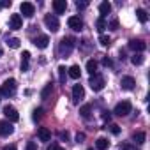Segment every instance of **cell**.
Here are the masks:
<instances>
[{"label":"cell","mask_w":150,"mask_h":150,"mask_svg":"<svg viewBox=\"0 0 150 150\" xmlns=\"http://www.w3.org/2000/svg\"><path fill=\"white\" fill-rule=\"evenodd\" d=\"M0 57H2V48H0Z\"/></svg>","instance_id":"ee69618b"},{"label":"cell","mask_w":150,"mask_h":150,"mask_svg":"<svg viewBox=\"0 0 150 150\" xmlns=\"http://www.w3.org/2000/svg\"><path fill=\"white\" fill-rule=\"evenodd\" d=\"M65 78H67V69H65V65H60L58 67V80L62 85H65Z\"/></svg>","instance_id":"603a6c76"},{"label":"cell","mask_w":150,"mask_h":150,"mask_svg":"<svg viewBox=\"0 0 150 150\" xmlns=\"http://www.w3.org/2000/svg\"><path fill=\"white\" fill-rule=\"evenodd\" d=\"M34 44H35L39 50H44V48H48L50 39H48V35H39V37H35V39H34Z\"/></svg>","instance_id":"9a60e30c"},{"label":"cell","mask_w":150,"mask_h":150,"mask_svg":"<svg viewBox=\"0 0 150 150\" xmlns=\"http://www.w3.org/2000/svg\"><path fill=\"white\" fill-rule=\"evenodd\" d=\"M60 138H62V139H67V138H69V132H67V131H65V132H60Z\"/></svg>","instance_id":"b9f144b4"},{"label":"cell","mask_w":150,"mask_h":150,"mask_svg":"<svg viewBox=\"0 0 150 150\" xmlns=\"http://www.w3.org/2000/svg\"><path fill=\"white\" fill-rule=\"evenodd\" d=\"M131 110H132V104H131L129 101H122V103H118V104L115 106L113 113H115L117 117H127V115L131 113Z\"/></svg>","instance_id":"3957f363"},{"label":"cell","mask_w":150,"mask_h":150,"mask_svg":"<svg viewBox=\"0 0 150 150\" xmlns=\"http://www.w3.org/2000/svg\"><path fill=\"white\" fill-rule=\"evenodd\" d=\"M7 44H9V48H13V50H18V48H20V39H16V37H11V39L7 41Z\"/></svg>","instance_id":"83f0119b"},{"label":"cell","mask_w":150,"mask_h":150,"mask_svg":"<svg viewBox=\"0 0 150 150\" xmlns=\"http://www.w3.org/2000/svg\"><path fill=\"white\" fill-rule=\"evenodd\" d=\"M87 71H88L90 74H96V71H97V62H96V60H88V62H87Z\"/></svg>","instance_id":"484cf974"},{"label":"cell","mask_w":150,"mask_h":150,"mask_svg":"<svg viewBox=\"0 0 150 150\" xmlns=\"http://www.w3.org/2000/svg\"><path fill=\"white\" fill-rule=\"evenodd\" d=\"M103 65H106V67H110V65H111V60H110L108 57H104V58H103Z\"/></svg>","instance_id":"74e56055"},{"label":"cell","mask_w":150,"mask_h":150,"mask_svg":"<svg viewBox=\"0 0 150 150\" xmlns=\"http://www.w3.org/2000/svg\"><path fill=\"white\" fill-rule=\"evenodd\" d=\"M53 9H55L57 14H64L65 9H67V2H65V0H55V2H53Z\"/></svg>","instance_id":"5bb4252c"},{"label":"cell","mask_w":150,"mask_h":150,"mask_svg":"<svg viewBox=\"0 0 150 150\" xmlns=\"http://www.w3.org/2000/svg\"><path fill=\"white\" fill-rule=\"evenodd\" d=\"M88 85H90V88H92L94 92H101V90L104 88V76H101V74H97V72L92 74Z\"/></svg>","instance_id":"277c9868"},{"label":"cell","mask_w":150,"mask_h":150,"mask_svg":"<svg viewBox=\"0 0 150 150\" xmlns=\"http://www.w3.org/2000/svg\"><path fill=\"white\" fill-rule=\"evenodd\" d=\"M145 139H146V134H145V132H141V131H138V132H134V134H132V141H134L136 145L145 143Z\"/></svg>","instance_id":"ffe728a7"},{"label":"cell","mask_w":150,"mask_h":150,"mask_svg":"<svg viewBox=\"0 0 150 150\" xmlns=\"http://www.w3.org/2000/svg\"><path fill=\"white\" fill-rule=\"evenodd\" d=\"M90 113H92V106H90V104H83V106L80 108V115H81L83 118H90Z\"/></svg>","instance_id":"44dd1931"},{"label":"cell","mask_w":150,"mask_h":150,"mask_svg":"<svg viewBox=\"0 0 150 150\" xmlns=\"http://www.w3.org/2000/svg\"><path fill=\"white\" fill-rule=\"evenodd\" d=\"M99 13H101L103 18H106V14L111 13V4H110V2H103V4L99 6Z\"/></svg>","instance_id":"ac0fdd59"},{"label":"cell","mask_w":150,"mask_h":150,"mask_svg":"<svg viewBox=\"0 0 150 150\" xmlns=\"http://www.w3.org/2000/svg\"><path fill=\"white\" fill-rule=\"evenodd\" d=\"M88 150H92V148H88Z\"/></svg>","instance_id":"f6af8a7d"},{"label":"cell","mask_w":150,"mask_h":150,"mask_svg":"<svg viewBox=\"0 0 150 150\" xmlns=\"http://www.w3.org/2000/svg\"><path fill=\"white\" fill-rule=\"evenodd\" d=\"M83 139H85V134H83V132H78V134H76V141H78V143H81Z\"/></svg>","instance_id":"8d00e7d4"},{"label":"cell","mask_w":150,"mask_h":150,"mask_svg":"<svg viewBox=\"0 0 150 150\" xmlns=\"http://www.w3.org/2000/svg\"><path fill=\"white\" fill-rule=\"evenodd\" d=\"M83 97H85V88H83L81 85H74V87H72V101L78 104Z\"/></svg>","instance_id":"9c48e42d"},{"label":"cell","mask_w":150,"mask_h":150,"mask_svg":"<svg viewBox=\"0 0 150 150\" xmlns=\"http://www.w3.org/2000/svg\"><path fill=\"white\" fill-rule=\"evenodd\" d=\"M110 117H111L110 111H103V118H104V120H110Z\"/></svg>","instance_id":"ab89813d"},{"label":"cell","mask_w":150,"mask_h":150,"mask_svg":"<svg viewBox=\"0 0 150 150\" xmlns=\"http://www.w3.org/2000/svg\"><path fill=\"white\" fill-rule=\"evenodd\" d=\"M74 41L72 37H64L62 41H60V46H58V51H60V55L62 57H69L71 55V51H72V48H74Z\"/></svg>","instance_id":"7a4b0ae2"},{"label":"cell","mask_w":150,"mask_h":150,"mask_svg":"<svg viewBox=\"0 0 150 150\" xmlns=\"http://www.w3.org/2000/svg\"><path fill=\"white\" fill-rule=\"evenodd\" d=\"M37 136H39L41 141H50L51 139V131L48 127H39L37 129Z\"/></svg>","instance_id":"2e32d148"},{"label":"cell","mask_w":150,"mask_h":150,"mask_svg":"<svg viewBox=\"0 0 150 150\" xmlns=\"http://www.w3.org/2000/svg\"><path fill=\"white\" fill-rule=\"evenodd\" d=\"M106 129H110L113 134H120V127H118L117 124H110V127H106Z\"/></svg>","instance_id":"1f68e13d"},{"label":"cell","mask_w":150,"mask_h":150,"mask_svg":"<svg viewBox=\"0 0 150 150\" xmlns=\"http://www.w3.org/2000/svg\"><path fill=\"white\" fill-rule=\"evenodd\" d=\"M110 28H111V30H117V28H118V21H117V20H113V21L110 23Z\"/></svg>","instance_id":"d590c367"},{"label":"cell","mask_w":150,"mask_h":150,"mask_svg":"<svg viewBox=\"0 0 150 150\" xmlns=\"http://www.w3.org/2000/svg\"><path fill=\"white\" fill-rule=\"evenodd\" d=\"M48 150H65V148H60V146H58L57 143H51V146H50Z\"/></svg>","instance_id":"f35d334b"},{"label":"cell","mask_w":150,"mask_h":150,"mask_svg":"<svg viewBox=\"0 0 150 150\" xmlns=\"http://www.w3.org/2000/svg\"><path fill=\"white\" fill-rule=\"evenodd\" d=\"M4 150H16V145H7L4 146Z\"/></svg>","instance_id":"7bdbcfd3"},{"label":"cell","mask_w":150,"mask_h":150,"mask_svg":"<svg viewBox=\"0 0 150 150\" xmlns=\"http://www.w3.org/2000/svg\"><path fill=\"white\" fill-rule=\"evenodd\" d=\"M28 62H30V53L28 51H23L21 55V71H28Z\"/></svg>","instance_id":"d6986e66"},{"label":"cell","mask_w":150,"mask_h":150,"mask_svg":"<svg viewBox=\"0 0 150 150\" xmlns=\"http://www.w3.org/2000/svg\"><path fill=\"white\" fill-rule=\"evenodd\" d=\"M76 6H78V9H85L87 7V2H78Z\"/></svg>","instance_id":"60d3db41"},{"label":"cell","mask_w":150,"mask_h":150,"mask_svg":"<svg viewBox=\"0 0 150 150\" xmlns=\"http://www.w3.org/2000/svg\"><path fill=\"white\" fill-rule=\"evenodd\" d=\"M4 7H11V0H2L0 2V9H4Z\"/></svg>","instance_id":"e575fe53"},{"label":"cell","mask_w":150,"mask_h":150,"mask_svg":"<svg viewBox=\"0 0 150 150\" xmlns=\"http://www.w3.org/2000/svg\"><path fill=\"white\" fill-rule=\"evenodd\" d=\"M51 90H53V85H51V83H50V85H46V87L42 88V92H41V97H42V99H48V96H50V92H51Z\"/></svg>","instance_id":"f1b7e54d"},{"label":"cell","mask_w":150,"mask_h":150,"mask_svg":"<svg viewBox=\"0 0 150 150\" xmlns=\"http://www.w3.org/2000/svg\"><path fill=\"white\" fill-rule=\"evenodd\" d=\"M13 131H14V127L9 120H0V136H9V134H13Z\"/></svg>","instance_id":"30bf717a"},{"label":"cell","mask_w":150,"mask_h":150,"mask_svg":"<svg viewBox=\"0 0 150 150\" xmlns=\"http://www.w3.org/2000/svg\"><path fill=\"white\" fill-rule=\"evenodd\" d=\"M120 150H138L134 145H129V143H125V145H122L120 146Z\"/></svg>","instance_id":"d6a6232c"},{"label":"cell","mask_w":150,"mask_h":150,"mask_svg":"<svg viewBox=\"0 0 150 150\" xmlns=\"http://www.w3.org/2000/svg\"><path fill=\"white\" fill-rule=\"evenodd\" d=\"M96 146H97V150H106V148L110 146V141H108L106 138H99V139L96 141Z\"/></svg>","instance_id":"7402d4cb"},{"label":"cell","mask_w":150,"mask_h":150,"mask_svg":"<svg viewBox=\"0 0 150 150\" xmlns=\"http://www.w3.org/2000/svg\"><path fill=\"white\" fill-rule=\"evenodd\" d=\"M4 115H6V118L13 124V122H18L20 120V115H18V111H16V108L14 106H11V104H7V106H4Z\"/></svg>","instance_id":"8992f818"},{"label":"cell","mask_w":150,"mask_h":150,"mask_svg":"<svg viewBox=\"0 0 150 150\" xmlns=\"http://www.w3.org/2000/svg\"><path fill=\"white\" fill-rule=\"evenodd\" d=\"M134 85H136V81H134V78H131V76H124V78L120 80V87H122L124 90H132Z\"/></svg>","instance_id":"4fadbf2b"},{"label":"cell","mask_w":150,"mask_h":150,"mask_svg":"<svg viewBox=\"0 0 150 150\" xmlns=\"http://www.w3.org/2000/svg\"><path fill=\"white\" fill-rule=\"evenodd\" d=\"M131 62H132L134 65H141V64L145 62V57H143L141 53H134V55L131 57Z\"/></svg>","instance_id":"cb8c5ba5"},{"label":"cell","mask_w":150,"mask_h":150,"mask_svg":"<svg viewBox=\"0 0 150 150\" xmlns=\"http://www.w3.org/2000/svg\"><path fill=\"white\" fill-rule=\"evenodd\" d=\"M67 25H69V28L76 30V32H80V30L83 28V21H81L78 16H71V18L67 20Z\"/></svg>","instance_id":"8fae6325"},{"label":"cell","mask_w":150,"mask_h":150,"mask_svg":"<svg viewBox=\"0 0 150 150\" xmlns=\"http://www.w3.org/2000/svg\"><path fill=\"white\" fill-rule=\"evenodd\" d=\"M129 48L134 50L136 53H141V51L146 50V42H145L143 39H131V41H129Z\"/></svg>","instance_id":"ba28073f"},{"label":"cell","mask_w":150,"mask_h":150,"mask_svg":"<svg viewBox=\"0 0 150 150\" xmlns=\"http://www.w3.org/2000/svg\"><path fill=\"white\" fill-rule=\"evenodd\" d=\"M67 74L72 78V80H78L80 78V74H81V71H80V65H71L69 69H67Z\"/></svg>","instance_id":"e0dca14e"},{"label":"cell","mask_w":150,"mask_h":150,"mask_svg":"<svg viewBox=\"0 0 150 150\" xmlns=\"http://www.w3.org/2000/svg\"><path fill=\"white\" fill-rule=\"evenodd\" d=\"M44 25H46V27H48V30H51V32H57V30H58V27H60L58 18H57V16H53V14H46V16H44Z\"/></svg>","instance_id":"5b68a950"},{"label":"cell","mask_w":150,"mask_h":150,"mask_svg":"<svg viewBox=\"0 0 150 150\" xmlns=\"http://www.w3.org/2000/svg\"><path fill=\"white\" fill-rule=\"evenodd\" d=\"M96 27H97V32H99V34H103V30L106 28V20H104V18L101 16V18L97 20V23H96Z\"/></svg>","instance_id":"4316f807"},{"label":"cell","mask_w":150,"mask_h":150,"mask_svg":"<svg viewBox=\"0 0 150 150\" xmlns=\"http://www.w3.org/2000/svg\"><path fill=\"white\" fill-rule=\"evenodd\" d=\"M99 42H101L103 46H110V42H111V39H110L108 35H101V37H99Z\"/></svg>","instance_id":"4dcf8cb0"},{"label":"cell","mask_w":150,"mask_h":150,"mask_svg":"<svg viewBox=\"0 0 150 150\" xmlns=\"http://www.w3.org/2000/svg\"><path fill=\"white\" fill-rule=\"evenodd\" d=\"M41 117H42V108H35L34 113H32V120L37 122V120H41Z\"/></svg>","instance_id":"f546056e"},{"label":"cell","mask_w":150,"mask_h":150,"mask_svg":"<svg viewBox=\"0 0 150 150\" xmlns=\"http://www.w3.org/2000/svg\"><path fill=\"white\" fill-rule=\"evenodd\" d=\"M136 16H138V20H139L141 23H146V20H148V16H146V11H145V9H136Z\"/></svg>","instance_id":"d4e9b609"},{"label":"cell","mask_w":150,"mask_h":150,"mask_svg":"<svg viewBox=\"0 0 150 150\" xmlns=\"http://www.w3.org/2000/svg\"><path fill=\"white\" fill-rule=\"evenodd\" d=\"M25 150H37V145H35L34 141H28V143H27V148H25Z\"/></svg>","instance_id":"836d02e7"},{"label":"cell","mask_w":150,"mask_h":150,"mask_svg":"<svg viewBox=\"0 0 150 150\" xmlns=\"http://www.w3.org/2000/svg\"><path fill=\"white\" fill-rule=\"evenodd\" d=\"M16 94V80L9 78L4 81L2 88H0V96H4V97H13Z\"/></svg>","instance_id":"6da1fadb"},{"label":"cell","mask_w":150,"mask_h":150,"mask_svg":"<svg viewBox=\"0 0 150 150\" xmlns=\"http://www.w3.org/2000/svg\"><path fill=\"white\" fill-rule=\"evenodd\" d=\"M21 25H23L21 16L20 14H11V18H9V28L18 30V28H21Z\"/></svg>","instance_id":"7c38bea8"},{"label":"cell","mask_w":150,"mask_h":150,"mask_svg":"<svg viewBox=\"0 0 150 150\" xmlns=\"http://www.w3.org/2000/svg\"><path fill=\"white\" fill-rule=\"evenodd\" d=\"M20 11H21V14H23L25 18H32V16L35 14V6L30 4V2H23V4L20 6Z\"/></svg>","instance_id":"52a82bcc"}]
</instances>
